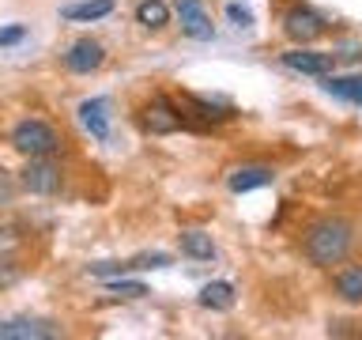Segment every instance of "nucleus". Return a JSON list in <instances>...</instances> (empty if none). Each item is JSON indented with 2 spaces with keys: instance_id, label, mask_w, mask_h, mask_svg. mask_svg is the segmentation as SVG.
Segmentation results:
<instances>
[{
  "instance_id": "nucleus-18",
  "label": "nucleus",
  "mask_w": 362,
  "mask_h": 340,
  "mask_svg": "<svg viewBox=\"0 0 362 340\" xmlns=\"http://www.w3.org/2000/svg\"><path fill=\"white\" fill-rule=\"evenodd\" d=\"M325 91L336 98H347V102H358L362 106V76H325Z\"/></svg>"
},
{
  "instance_id": "nucleus-9",
  "label": "nucleus",
  "mask_w": 362,
  "mask_h": 340,
  "mask_svg": "<svg viewBox=\"0 0 362 340\" xmlns=\"http://www.w3.org/2000/svg\"><path fill=\"white\" fill-rule=\"evenodd\" d=\"M102 64H106V45L98 38H79V42L68 45V53H64V68L76 76H90V72H98Z\"/></svg>"
},
{
  "instance_id": "nucleus-1",
  "label": "nucleus",
  "mask_w": 362,
  "mask_h": 340,
  "mask_svg": "<svg viewBox=\"0 0 362 340\" xmlns=\"http://www.w3.org/2000/svg\"><path fill=\"white\" fill-rule=\"evenodd\" d=\"M351 242H355V227L344 215H325V220L310 223V231L302 238V254L313 268H332L344 265V257L351 254Z\"/></svg>"
},
{
  "instance_id": "nucleus-16",
  "label": "nucleus",
  "mask_w": 362,
  "mask_h": 340,
  "mask_svg": "<svg viewBox=\"0 0 362 340\" xmlns=\"http://www.w3.org/2000/svg\"><path fill=\"white\" fill-rule=\"evenodd\" d=\"M332 288H336V295H339L344 302L362 306V265H347V268H339L336 276H332Z\"/></svg>"
},
{
  "instance_id": "nucleus-24",
  "label": "nucleus",
  "mask_w": 362,
  "mask_h": 340,
  "mask_svg": "<svg viewBox=\"0 0 362 340\" xmlns=\"http://www.w3.org/2000/svg\"><path fill=\"white\" fill-rule=\"evenodd\" d=\"M27 38V27L23 23H11V27H0V45H19Z\"/></svg>"
},
{
  "instance_id": "nucleus-13",
  "label": "nucleus",
  "mask_w": 362,
  "mask_h": 340,
  "mask_svg": "<svg viewBox=\"0 0 362 340\" xmlns=\"http://www.w3.org/2000/svg\"><path fill=\"white\" fill-rule=\"evenodd\" d=\"M197 302L204 306V310L226 314V310H234V302H238V291H234V283H226V280H211V283H204V288H200Z\"/></svg>"
},
{
  "instance_id": "nucleus-2",
  "label": "nucleus",
  "mask_w": 362,
  "mask_h": 340,
  "mask_svg": "<svg viewBox=\"0 0 362 340\" xmlns=\"http://www.w3.org/2000/svg\"><path fill=\"white\" fill-rule=\"evenodd\" d=\"M11 147L27 159H42V155H57L61 152V132L42 118H23L11 129Z\"/></svg>"
},
{
  "instance_id": "nucleus-19",
  "label": "nucleus",
  "mask_w": 362,
  "mask_h": 340,
  "mask_svg": "<svg viewBox=\"0 0 362 340\" xmlns=\"http://www.w3.org/2000/svg\"><path fill=\"white\" fill-rule=\"evenodd\" d=\"M106 291L113 295V299H144V295H151V291L144 288V283H136V280H121V276L106 280Z\"/></svg>"
},
{
  "instance_id": "nucleus-6",
  "label": "nucleus",
  "mask_w": 362,
  "mask_h": 340,
  "mask_svg": "<svg viewBox=\"0 0 362 340\" xmlns=\"http://www.w3.org/2000/svg\"><path fill=\"white\" fill-rule=\"evenodd\" d=\"M279 64L291 68V72H302V76H328L336 68V57L332 53H317L310 45H294V50L279 53Z\"/></svg>"
},
{
  "instance_id": "nucleus-10",
  "label": "nucleus",
  "mask_w": 362,
  "mask_h": 340,
  "mask_svg": "<svg viewBox=\"0 0 362 340\" xmlns=\"http://www.w3.org/2000/svg\"><path fill=\"white\" fill-rule=\"evenodd\" d=\"M61 336V325L49 317H8L0 322V340H53Z\"/></svg>"
},
{
  "instance_id": "nucleus-4",
  "label": "nucleus",
  "mask_w": 362,
  "mask_h": 340,
  "mask_svg": "<svg viewBox=\"0 0 362 340\" xmlns=\"http://www.w3.org/2000/svg\"><path fill=\"white\" fill-rule=\"evenodd\" d=\"M325 30H328V19L321 11L305 8V4H294L287 16H283V34H287L294 45H310V42L321 38Z\"/></svg>"
},
{
  "instance_id": "nucleus-26",
  "label": "nucleus",
  "mask_w": 362,
  "mask_h": 340,
  "mask_svg": "<svg viewBox=\"0 0 362 340\" xmlns=\"http://www.w3.org/2000/svg\"><path fill=\"white\" fill-rule=\"evenodd\" d=\"M336 61H362V45H344V50L332 53Z\"/></svg>"
},
{
  "instance_id": "nucleus-25",
  "label": "nucleus",
  "mask_w": 362,
  "mask_h": 340,
  "mask_svg": "<svg viewBox=\"0 0 362 340\" xmlns=\"http://www.w3.org/2000/svg\"><path fill=\"white\" fill-rule=\"evenodd\" d=\"M23 242V234L16 231V227H0V254H8L11 246H19Z\"/></svg>"
},
{
  "instance_id": "nucleus-15",
  "label": "nucleus",
  "mask_w": 362,
  "mask_h": 340,
  "mask_svg": "<svg viewBox=\"0 0 362 340\" xmlns=\"http://www.w3.org/2000/svg\"><path fill=\"white\" fill-rule=\"evenodd\" d=\"M177 246H181V254L192 257V261H211L219 249H215L211 242V234L208 231H197V227H189V231H181L177 234Z\"/></svg>"
},
{
  "instance_id": "nucleus-5",
  "label": "nucleus",
  "mask_w": 362,
  "mask_h": 340,
  "mask_svg": "<svg viewBox=\"0 0 362 340\" xmlns=\"http://www.w3.org/2000/svg\"><path fill=\"white\" fill-rule=\"evenodd\" d=\"M144 129L151 136H170V132L185 129V113H181V106L170 102L166 95H155L144 106Z\"/></svg>"
},
{
  "instance_id": "nucleus-11",
  "label": "nucleus",
  "mask_w": 362,
  "mask_h": 340,
  "mask_svg": "<svg viewBox=\"0 0 362 340\" xmlns=\"http://www.w3.org/2000/svg\"><path fill=\"white\" fill-rule=\"evenodd\" d=\"M276 181V170L272 166H260V163H249V166H234L226 174V186L230 193H253V189H264Z\"/></svg>"
},
{
  "instance_id": "nucleus-3",
  "label": "nucleus",
  "mask_w": 362,
  "mask_h": 340,
  "mask_svg": "<svg viewBox=\"0 0 362 340\" xmlns=\"http://www.w3.org/2000/svg\"><path fill=\"white\" fill-rule=\"evenodd\" d=\"M19 186L34 193V197H57L64 186V170L53 163V155H42V159H27L19 174Z\"/></svg>"
},
{
  "instance_id": "nucleus-14",
  "label": "nucleus",
  "mask_w": 362,
  "mask_h": 340,
  "mask_svg": "<svg viewBox=\"0 0 362 340\" xmlns=\"http://www.w3.org/2000/svg\"><path fill=\"white\" fill-rule=\"evenodd\" d=\"M110 11H113V0H72V4H61V19L95 23V19H106Z\"/></svg>"
},
{
  "instance_id": "nucleus-23",
  "label": "nucleus",
  "mask_w": 362,
  "mask_h": 340,
  "mask_svg": "<svg viewBox=\"0 0 362 340\" xmlns=\"http://www.w3.org/2000/svg\"><path fill=\"white\" fill-rule=\"evenodd\" d=\"M11 200H16V181H11V174L0 166V212H4Z\"/></svg>"
},
{
  "instance_id": "nucleus-20",
  "label": "nucleus",
  "mask_w": 362,
  "mask_h": 340,
  "mask_svg": "<svg viewBox=\"0 0 362 340\" xmlns=\"http://www.w3.org/2000/svg\"><path fill=\"white\" fill-rule=\"evenodd\" d=\"M87 272L98 280H113V276H129L132 265L129 261H95V265H87Z\"/></svg>"
},
{
  "instance_id": "nucleus-21",
  "label": "nucleus",
  "mask_w": 362,
  "mask_h": 340,
  "mask_svg": "<svg viewBox=\"0 0 362 340\" xmlns=\"http://www.w3.org/2000/svg\"><path fill=\"white\" fill-rule=\"evenodd\" d=\"M129 265H132V272H140V268H170L174 261H170V254H140Z\"/></svg>"
},
{
  "instance_id": "nucleus-17",
  "label": "nucleus",
  "mask_w": 362,
  "mask_h": 340,
  "mask_svg": "<svg viewBox=\"0 0 362 340\" xmlns=\"http://www.w3.org/2000/svg\"><path fill=\"white\" fill-rule=\"evenodd\" d=\"M136 23H140L144 30H163L170 23V4L166 0H140V4H136Z\"/></svg>"
},
{
  "instance_id": "nucleus-7",
  "label": "nucleus",
  "mask_w": 362,
  "mask_h": 340,
  "mask_svg": "<svg viewBox=\"0 0 362 340\" xmlns=\"http://www.w3.org/2000/svg\"><path fill=\"white\" fill-rule=\"evenodd\" d=\"M174 11H177V23H181L185 38H192V42L215 38V27H211V16L204 11V0H174Z\"/></svg>"
},
{
  "instance_id": "nucleus-22",
  "label": "nucleus",
  "mask_w": 362,
  "mask_h": 340,
  "mask_svg": "<svg viewBox=\"0 0 362 340\" xmlns=\"http://www.w3.org/2000/svg\"><path fill=\"white\" fill-rule=\"evenodd\" d=\"M226 19H230L238 30H249V27H253V11L242 8V4H226Z\"/></svg>"
},
{
  "instance_id": "nucleus-12",
  "label": "nucleus",
  "mask_w": 362,
  "mask_h": 340,
  "mask_svg": "<svg viewBox=\"0 0 362 340\" xmlns=\"http://www.w3.org/2000/svg\"><path fill=\"white\" fill-rule=\"evenodd\" d=\"M79 121L95 140H110V98H83L79 102Z\"/></svg>"
},
{
  "instance_id": "nucleus-8",
  "label": "nucleus",
  "mask_w": 362,
  "mask_h": 340,
  "mask_svg": "<svg viewBox=\"0 0 362 340\" xmlns=\"http://www.w3.org/2000/svg\"><path fill=\"white\" fill-rule=\"evenodd\" d=\"M181 113H185V125L189 118H197L200 125H219V121H230L238 118V110L230 106V102H223V98H204V95H185L177 102Z\"/></svg>"
}]
</instances>
